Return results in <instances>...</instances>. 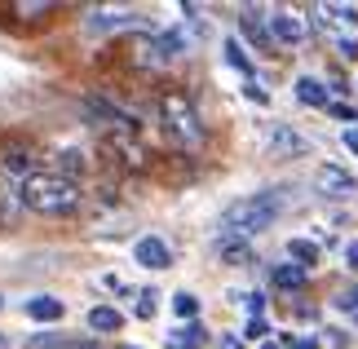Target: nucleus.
Segmentation results:
<instances>
[{
	"mask_svg": "<svg viewBox=\"0 0 358 349\" xmlns=\"http://www.w3.org/2000/svg\"><path fill=\"white\" fill-rule=\"evenodd\" d=\"M239 27H243V36L252 40V45H261V49L270 45V31H266V13H261V9H243Z\"/></svg>",
	"mask_w": 358,
	"mask_h": 349,
	"instance_id": "14",
	"label": "nucleus"
},
{
	"mask_svg": "<svg viewBox=\"0 0 358 349\" xmlns=\"http://www.w3.org/2000/svg\"><path fill=\"white\" fill-rule=\"evenodd\" d=\"M270 150H274V155H306L310 142L301 133H292L287 124H274V129H270Z\"/></svg>",
	"mask_w": 358,
	"mask_h": 349,
	"instance_id": "9",
	"label": "nucleus"
},
{
	"mask_svg": "<svg viewBox=\"0 0 358 349\" xmlns=\"http://www.w3.org/2000/svg\"><path fill=\"white\" fill-rule=\"evenodd\" d=\"M266 31H270V45H301L310 36V22L292 9H270L266 13Z\"/></svg>",
	"mask_w": 358,
	"mask_h": 349,
	"instance_id": "4",
	"label": "nucleus"
},
{
	"mask_svg": "<svg viewBox=\"0 0 358 349\" xmlns=\"http://www.w3.org/2000/svg\"><path fill=\"white\" fill-rule=\"evenodd\" d=\"M327 111H332L336 120H358V111H354L350 102H327Z\"/></svg>",
	"mask_w": 358,
	"mask_h": 349,
	"instance_id": "25",
	"label": "nucleus"
},
{
	"mask_svg": "<svg viewBox=\"0 0 358 349\" xmlns=\"http://www.w3.org/2000/svg\"><path fill=\"white\" fill-rule=\"evenodd\" d=\"M0 173H9V177H31L36 169H31V150H27V146H9L5 150V155H0Z\"/></svg>",
	"mask_w": 358,
	"mask_h": 349,
	"instance_id": "10",
	"label": "nucleus"
},
{
	"mask_svg": "<svg viewBox=\"0 0 358 349\" xmlns=\"http://www.w3.org/2000/svg\"><path fill=\"white\" fill-rule=\"evenodd\" d=\"M306 278H310V270H301V265H270V283L283 287V292L306 287Z\"/></svg>",
	"mask_w": 358,
	"mask_h": 349,
	"instance_id": "13",
	"label": "nucleus"
},
{
	"mask_svg": "<svg viewBox=\"0 0 358 349\" xmlns=\"http://www.w3.org/2000/svg\"><path fill=\"white\" fill-rule=\"evenodd\" d=\"M133 257L137 265H146V270H169L173 265V248L159 239V234H142V239L133 243Z\"/></svg>",
	"mask_w": 358,
	"mask_h": 349,
	"instance_id": "6",
	"label": "nucleus"
},
{
	"mask_svg": "<svg viewBox=\"0 0 358 349\" xmlns=\"http://www.w3.org/2000/svg\"><path fill=\"white\" fill-rule=\"evenodd\" d=\"M226 58H230V66H239L243 76L252 71V62H248V53H243V45H239V40H226Z\"/></svg>",
	"mask_w": 358,
	"mask_h": 349,
	"instance_id": "21",
	"label": "nucleus"
},
{
	"mask_svg": "<svg viewBox=\"0 0 358 349\" xmlns=\"http://www.w3.org/2000/svg\"><path fill=\"white\" fill-rule=\"evenodd\" d=\"M137 318H155V292H142V297H137Z\"/></svg>",
	"mask_w": 358,
	"mask_h": 349,
	"instance_id": "23",
	"label": "nucleus"
},
{
	"mask_svg": "<svg viewBox=\"0 0 358 349\" xmlns=\"http://www.w3.org/2000/svg\"><path fill=\"white\" fill-rule=\"evenodd\" d=\"M159 115H164V129L177 146L186 150H199L203 146V124H199V111L190 106L186 93H164L159 97Z\"/></svg>",
	"mask_w": 358,
	"mask_h": 349,
	"instance_id": "3",
	"label": "nucleus"
},
{
	"mask_svg": "<svg viewBox=\"0 0 358 349\" xmlns=\"http://www.w3.org/2000/svg\"><path fill=\"white\" fill-rule=\"evenodd\" d=\"M287 349H319V341H306V336H283Z\"/></svg>",
	"mask_w": 358,
	"mask_h": 349,
	"instance_id": "26",
	"label": "nucleus"
},
{
	"mask_svg": "<svg viewBox=\"0 0 358 349\" xmlns=\"http://www.w3.org/2000/svg\"><path fill=\"white\" fill-rule=\"evenodd\" d=\"M203 336H208V332H203L199 323H186L182 332L169 336V349H203Z\"/></svg>",
	"mask_w": 358,
	"mask_h": 349,
	"instance_id": "16",
	"label": "nucleus"
},
{
	"mask_svg": "<svg viewBox=\"0 0 358 349\" xmlns=\"http://www.w3.org/2000/svg\"><path fill=\"white\" fill-rule=\"evenodd\" d=\"M243 93H248V97H252V102H270V93H266V89H261V85H257V80H248V89H243Z\"/></svg>",
	"mask_w": 358,
	"mask_h": 349,
	"instance_id": "27",
	"label": "nucleus"
},
{
	"mask_svg": "<svg viewBox=\"0 0 358 349\" xmlns=\"http://www.w3.org/2000/svg\"><path fill=\"white\" fill-rule=\"evenodd\" d=\"M327 13H332L336 22H345V27H354V22H358V9H354V5H327Z\"/></svg>",
	"mask_w": 358,
	"mask_h": 349,
	"instance_id": "22",
	"label": "nucleus"
},
{
	"mask_svg": "<svg viewBox=\"0 0 358 349\" xmlns=\"http://www.w3.org/2000/svg\"><path fill=\"white\" fill-rule=\"evenodd\" d=\"M80 199H85V194H80V186L71 177H62V173H31L18 186V204L27 208V213H40V217H66V213H76L80 208Z\"/></svg>",
	"mask_w": 358,
	"mask_h": 349,
	"instance_id": "1",
	"label": "nucleus"
},
{
	"mask_svg": "<svg viewBox=\"0 0 358 349\" xmlns=\"http://www.w3.org/2000/svg\"><path fill=\"white\" fill-rule=\"evenodd\" d=\"M243 305H248V314H252V318H261V310H266V297H261V292H248Z\"/></svg>",
	"mask_w": 358,
	"mask_h": 349,
	"instance_id": "24",
	"label": "nucleus"
},
{
	"mask_svg": "<svg viewBox=\"0 0 358 349\" xmlns=\"http://www.w3.org/2000/svg\"><path fill=\"white\" fill-rule=\"evenodd\" d=\"M0 349H9V336H0Z\"/></svg>",
	"mask_w": 358,
	"mask_h": 349,
	"instance_id": "33",
	"label": "nucleus"
},
{
	"mask_svg": "<svg viewBox=\"0 0 358 349\" xmlns=\"http://www.w3.org/2000/svg\"><path fill=\"white\" fill-rule=\"evenodd\" d=\"M27 349H76V341L58 336V332H45V336H31V341H27Z\"/></svg>",
	"mask_w": 358,
	"mask_h": 349,
	"instance_id": "19",
	"label": "nucleus"
},
{
	"mask_svg": "<svg viewBox=\"0 0 358 349\" xmlns=\"http://www.w3.org/2000/svg\"><path fill=\"white\" fill-rule=\"evenodd\" d=\"M287 257H292L301 270H310V265L319 261V243H310V239H292V243H287Z\"/></svg>",
	"mask_w": 358,
	"mask_h": 349,
	"instance_id": "18",
	"label": "nucleus"
},
{
	"mask_svg": "<svg viewBox=\"0 0 358 349\" xmlns=\"http://www.w3.org/2000/svg\"><path fill=\"white\" fill-rule=\"evenodd\" d=\"M120 349H129V345H120Z\"/></svg>",
	"mask_w": 358,
	"mask_h": 349,
	"instance_id": "35",
	"label": "nucleus"
},
{
	"mask_svg": "<svg viewBox=\"0 0 358 349\" xmlns=\"http://www.w3.org/2000/svg\"><path fill=\"white\" fill-rule=\"evenodd\" d=\"M266 332H270V327H266V318H252V323H248V336H252V341H257V336H266Z\"/></svg>",
	"mask_w": 358,
	"mask_h": 349,
	"instance_id": "28",
	"label": "nucleus"
},
{
	"mask_svg": "<svg viewBox=\"0 0 358 349\" xmlns=\"http://www.w3.org/2000/svg\"><path fill=\"white\" fill-rule=\"evenodd\" d=\"M341 53H345V58H358V40H341Z\"/></svg>",
	"mask_w": 358,
	"mask_h": 349,
	"instance_id": "30",
	"label": "nucleus"
},
{
	"mask_svg": "<svg viewBox=\"0 0 358 349\" xmlns=\"http://www.w3.org/2000/svg\"><path fill=\"white\" fill-rule=\"evenodd\" d=\"M314 186H319V194H327V199H341V194H354V177L345 169H336V164H323V169L314 173Z\"/></svg>",
	"mask_w": 358,
	"mask_h": 349,
	"instance_id": "8",
	"label": "nucleus"
},
{
	"mask_svg": "<svg viewBox=\"0 0 358 349\" xmlns=\"http://www.w3.org/2000/svg\"><path fill=\"white\" fill-rule=\"evenodd\" d=\"M173 314L177 318H195L199 314V301L190 297V292H177V297H173Z\"/></svg>",
	"mask_w": 358,
	"mask_h": 349,
	"instance_id": "20",
	"label": "nucleus"
},
{
	"mask_svg": "<svg viewBox=\"0 0 358 349\" xmlns=\"http://www.w3.org/2000/svg\"><path fill=\"white\" fill-rule=\"evenodd\" d=\"M217 349H243V345H239V336H222V341H217Z\"/></svg>",
	"mask_w": 358,
	"mask_h": 349,
	"instance_id": "31",
	"label": "nucleus"
},
{
	"mask_svg": "<svg viewBox=\"0 0 358 349\" xmlns=\"http://www.w3.org/2000/svg\"><path fill=\"white\" fill-rule=\"evenodd\" d=\"M129 27H142V13H129V9H93L89 13V31H129Z\"/></svg>",
	"mask_w": 358,
	"mask_h": 349,
	"instance_id": "7",
	"label": "nucleus"
},
{
	"mask_svg": "<svg viewBox=\"0 0 358 349\" xmlns=\"http://www.w3.org/2000/svg\"><path fill=\"white\" fill-rule=\"evenodd\" d=\"M296 97H301L306 106H327V102H332V97H327V89L319 85V80H310V76L296 80Z\"/></svg>",
	"mask_w": 358,
	"mask_h": 349,
	"instance_id": "15",
	"label": "nucleus"
},
{
	"mask_svg": "<svg viewBox=\"0 0 358 349\" xmlns=\"http://www.w3.org/2000/svg\"><path fill=\"white\" fill-rule=\"evenodd\" d=\"M283 213V199L274 190H261V194H243V199H235L222 213V239H252V234L270 230L274 217Z\"/></svg>",
	"mask_w": 358,
	"mask_h": 349,
	"instance_id": "2",
	"label": "nucleus"
},
{
	"mask_svg": "<svg viewBox=\"0 0 358 349\" xmlns=\"http://www.w3.org/2000/svg\"><path fill=\"white\" fill-rule=\"evenodd\" d=\"M345 146H350L354 155H358V129H345Z\"/></svg>",
	"mask_w": 358,
	"mask_h": 349,
	"instance_id": "32",
	"label": "nucleus"
},
{
	"mask_svg": "<svg viewBox=\"0 0 358 349\" xmlns=\"http://www.w3.org/2000/svg\"><path fill=\"white\" fill-rule=\"evenodd\" d=\"M261 349H279V345H270V341H266V345H261Z\"/></svg>",
	"mask_w": 358,
	"mask_h": 349,
	"instance_id": "34",
	"label": "nucleus"
},
{
	"mask_svg": "<svg viewBox=\"0 0 358 349\" xmlns=\"http://www.w3.org/2000/svg\"><path fill=\"white\" fill-rule=\"evenodd\" d=\"M27 314H31L36 323H58V318L66 314V305L58 297H31L27 301Z\"/></svg>",
	"mask_w": 358,
	"mask_h": 349,
	"instance_id": "12",
	"label": "nucleus"
},
{
	"mask_svg": "<svg viewBox=\"0 0 358 349\" xmlns=\"http://www.w3.org/2000/svg\"><path fill=\"white\" fill-rule=\"evenodd\" d=\"M89 327L102 332V336H115V332L124 327V314L115 310V305H93V310H89Z\"/></svg>",
	"mask_w": 358,
	"mask_h": 349,
	"instance_id": "11",
	"label": "nucleus"
},
{
	"mask_svg": "<svg viewBox=\"0 0 358 349\" xmlns=\"http://www.w3.org/2000/svg\"><path fill=\"white\" fill-rule=\"evenodd\" d=\"M345 265H350V270H358V239L345 248Z\"/></svg>",
	"mask_w": 358,
	"mask_h": 349,
	"instance_id": "29",
	"label": "nucleus"
},
{
	"mask_svg": "<svg viewBox=\"0 0 358 349\" xmlns=\"http://www.w3.org/2000/svg\"><path fill=\"white\" fill-rule=\"evenodd\" d=\"M217 252H222V261H230V265H248V261H252V248H248L243 239H217Z\"/></svg>",
	"mask_w": 358,
	"mask_h": 349,
	"instance_id": "17",
	"label": "nucleus"
},
{
	"mask_svg": "<svg viewBox=\"0 0 358 349\" xmlns=\"http://www.w3.org/2000/svg\"><path fill=\"white\" fill-rule=\"evenodd\" d=\"M177 53H186L182 31H164V36H150V40L137 45V62H142V66H169Z\"/></svg>",
	"mask_w": 358,
	"mask_h": 349,
	"instance_id": "5",
	"label": "nucleus"
}]
</instances>
